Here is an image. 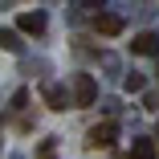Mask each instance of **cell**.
Wrapping results in <instances>:
<instances>
[{
	"label": "cell",
	"instance_id": "6da1fadb",
	"mask_svg": "<svg viewBox=\"0 0 159 159\" xmlns=\"http://www.w3.org/2000/svg\"><path fill=\"white\" fill-rule=\"evenodd\" d=\"M114 139H118V122H114V118H106V122H98V126L90 131V139H86V143H90V147H110Z\"/></svg>",
	"mask_w": 159,
	"mask_h": 159
},
{
	"label": "cell",
	"instance_id": "7a4b0ae2",
	"mask_svg": "<svg viewBox=\"0 0 159 159\" xmlns=\"http://www.w3.org/2000/svg\"><path fill=\"white\" fill-rule=\"evenodd\" d=\"M94 98H98L94 78H90V74H78V82H74V102H78V106H94Z\"/></svg>",
	"mask_w": 159,
	"mask_h": 159
},
{
	"label": "cell",
	"instance_id": "3957f363",
	"mask_svg": "<svg viewBox=\"0 0 159 159\" xmlns=\"http://www.w3.org/2000/svg\"><path fill=\"white\" fill-rule=\"evenodd\" d=\"M94 29H98L102 37H118V33H122V16H114V12H98V16H94Z\"/></svg>",
	"mask_w": 159,
	"mask_h": 159
},
{
	"label": "cell",
	"instance_id": "277c9868",
	"mask_svg": "<svg viewBox=\"0 0 159 159\" xmlns=\"http://www.w3.org/2000/svg\"><path fill=\"white\" fill-rule=\"evenodd\" d=\"M131 49H135L139 57H151V53H159V37H155V33H139V37L131 41Z\"/></svg>",
	"mask_w": 159,
	"mask_h": 159
},
{
	"label": "cell",
	"instance_id": "5b68a950",
	"mask_svg": "<svg viewBox=\"0 0 159 159\" xmlns=\"http://www.w3.org/2000/svg\"><path fill=\"white\" fill-rule=\"evenodd\" d=\"M16 25H20V33H33V37H41V33H45V16H41V12H20V20H16Z\"/></svg>",
	"mask_w": 159,
	"mask_h": 159
},
{
	"label": "cell",
	"instance_id": "8992f818",
	"mask_svg": "<svg viewBox=\"0 0 159 159\" xmlns=\"http://www.w3.org/2000/svg\"><path fill=\"white\" fill-rule=\"evenodd\" d=\"M131 159H155V139H135L131 143Z\"/></svg>",
	"mask_w": 159,
	"mask_h": 159
},
{
	"label": "cell",
	"instance_id": "52a82bcc",
	"mask_svg": "<svg viewBox=\"0 0 159 159\" xmlns=\"http://www.w3.org/2000/svg\"><path fill=\"white\" fill-rule=\"evenodd\" d=\"M41 94H45V102H49L53 110H66V90H61V86H53V82H49Z\"/></svg>",
	"mask_w": 159,
	"mask_h": 159
},
{
	"label": "cell",
	"instance_id": "ba28073f",
	"mask_svg": "<svg viewBox=\"0 0 159 159\" xmlns=\"http://www.w3.org/2000/svg\"><path fill=\"white\" fill-rule=\"evenodd\" d=\"M0 49H8V53H16V49H20V37L12 33V29H0Z\"/></svg>",
	"mask_w": 159,
	"mask_h": 159
},
{
	"label": "cell",
	"instance_id": "9c48e42d",
	"mask_svg": "<svg viewBox=\"0 0 159 159\" xmlns=\"http://www.w3.org/2000/svg\"><path fill=\"white\" fill-rule=\"evenodd\" d=\"M126 90L139 94V90H143V78H139V74H126Z\"/></svg>",
	"mask_w": 159,
	"mask_h": 159
},
{
	"label": "cell",
	"instance_id": "30bf717a",
	"mask_svg": "<svg viewBox=\"0 0 159 159\" xmlns=\"http://www.w3.org/2000/svg\"><path fill=\"white\" fill-rule=\"evenodd\" d=\"M37 155H41V159H53V143H49V139H45V143H41V147H37Z\"/></svg>",
	"mask_w": 159,
	"mask_h": 159
},
{
	"label": "cell",
	"instance_id": "8fae6325",
	"mask_svg": "<svg viewBox=\"0 0 159 159\" xmlns=\"http://www.w3.org/2000/svg\"><path fill=\"white\" fill-rule=\"evenodd\" d=\"M86 4H90V8H102V4H106V0H86Z\"/></svg>",
	"mask_w": 159,
	"mask_h": 159
}]
</instances>
